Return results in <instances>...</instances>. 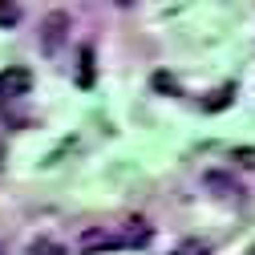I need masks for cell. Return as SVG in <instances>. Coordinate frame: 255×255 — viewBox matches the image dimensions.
Wrapping results in <instances>:
<instances>
[{
  "mask_svg": "<svg viewBox=\"0 0 255 255\" xmlns=\"http://www.w3.org/2000/svg\"><path fill=\"white\" fill-rule=\"evenodd\" d=\"M20 20V4L16 0H0V28H12Z\"/></svg>",
  "mask_w": 255,
  "mask_h": 255,
  "instance_id": "5",
  "label": "cell"
},
{
  "mask_svg": "<svg viewBox=\"0 0 255 255\" xmlns=\"http://www.w3.org/2000/svg\"><path fill=\"white\" fill-rule=\"evenodd\" d=\"M69 12H49L45 20H41V49L45 53H57L61 45H65V37H69Z\"/></svg>",
  "mask_w": 255,
  "mask_h": 255,
  "instance_id": "1",
  "label": "cell"
},
{
  "mask_svg": "<svg viewBox=\"0 0 255 255\" xmlns=\"http://www.w3.org/2000/svg\"><path fill=\"white\" fill-rule=\"evenodd\" d=\"M114 4H134V0H114Z\"/></svg>",
  "mask_w": 255,
  "mask_h": 255,
  "instance_id": "12",
  "label": "cell"
},
{
  "mask_svg": "<svg viewBox=\"0 0 255 255\" xmlns=\"http://www.w3.org/2000/svg\"><path fill=\"white\" fill-rule=\"evenodd\" d=\"M174 255H211V247H207V243H199V239H186V243H178V247H174Z\"/></svg>",
  "mask_w": 255,
  "mask_h": 255,
  "instance_id": "7",
  "label": "cell"
},
{
  "mask_svg": "<svg viewBox=\"0 0 255 255\" xmlns=\"http://www.w3.org/2000/svg\"><path fill=\"white\" fill-rule=\"evenodd\" d=\"M37 255H65V247H57V243H45V247H37Z\"/></svg>",
  "mask_w": 255,
  "mask_h": 255,
  "instance_id": "11",
  "label": "cell"
},
{
  "mask_svg": "<svg viewBox=\"0 0 255 255\" xmlns=\"http://www.w3.org/2000/svg\"><path fill=\"white\" fill-rule=\"evenodd\" d=\"M118 239H122V247H138V243H150V227H146V223H138V219H130V223H126V231H122Z\"/></svg>",
  "mask_w": 255,
  "mask_h": 255,
  "instance_id": "4",
  "label": "cell"
},
{
  "mask_svg": "<svg viewBox=\"0 0 255 255\" xmlns=\"http://www.w3.org/2000/svg\"><path fill=\"white\" fill-rule=\"evenodd\" d=\"M154 85H158V89H162V93H174V89H178V85H174V81H170L166 73H154Z\"/></svg>",
  "mask_w": 255,
  "mask_h": 255,
  "instance_id": "10",
  "label": "cell"
},
{
  "mask_svg": "<svg viewBox=\"0 0 255 255\" xmlns=\"http://www.w3.org/2000/svg\"><path fill=\"white\" fill-rule=\"evenodd\" d=\"M0 162H4V146H0Z\"/></svg>",
  "mask_w": 255,
  "mask_h": 255,
  "instance_id": "13",
  "label": "cell"
},
{
  "mask_svg": "<svg viewBox=\"0 0 255 255\" xmlns=\"http://www.w3.org/2000/svg\"><path fill=\"white\" fill-rule=\"evenodd\" d=\"M207 186H215L219 195H239V190H243V186H239V182H231L227 174H207Z\"/></svg>",
  "mask_w": 255,
  "mask_h": 255,
  "instance_id": "6",
  "label": "cell"
},
{
  "mask_svg": "<svg viewBox=\"0 0 255 255\" xmlns=\"http://www.w3.org/2000/svg\"><path fill=\"white\" fill-rule=\"evenodd\" d=\"M231 93H235L231 85H223V89H219V98H211V102H207V110H223V106L231 102Z\"/></svg>",
  "mask_w": 255,
  "mask_h": 255,
  "instance_id": "9",
  "label": "cell"
},
{
  "mask_svg": "<svg viewBox=\"0 0 255 255\" xmlns=\"http://www.w3.org/2000/svg\"><path fill=\"white\" fill-rule=\"evenodd\" d=\"M251 255H255V251H251Z\"/></svg>",
  "mask_w": 255,
  "mask_h": 255,
  "instance_id": "14",
  "label": "cell"
},
{
  "mask_svg": "<svg viewBox=\"0 0 255 255\" xmlns=\"http://www.w3.org/2000/svg\"><path fill=\"white\" fill-rule=\"evenodd\" d=\"M85 255H93V251H110V247H122V239H118V231H106V227H89L85 235H81V243H77Z\"/></svg>",
  "mask_w": 255,
  "mask_h": 255,
  "instance_id": "3",
  "label": "cell"
},
{
  "mask_svg": "<svg viewBox=\"0 0 255 255\" xmlns=\"http://www.w3.org/2000/svg\"><path fill=\"white\" fill-rule=\"evenodd\" d=\"M28 89H33V73H28V69L12 65V69L0 73V98H24Z\"/></svg>",
  "mask_w": 255,
  "mask_h": 255,
  "instance_id": "2",
  "label": "cell"
},
{
  "mask_svg": "<svg viewBox=\"0 0 255 255\" xmlns=\"http://www.w3.org/2000/svg\"><path fill=\"white\" fill-rule=\"evenodd\" d=\"M93 81V49H81V85Z\"/></svg>",
  "mask_w": 255,
  "mask_h": 255,
  "instance_id": "8",
  "label": "cell"
}]
</instances>
